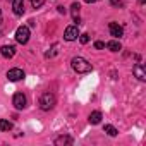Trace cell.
<instances>
[{"label": "cell", "instance_id": "6da1fadb", "mask_svg": "<svg viewBox=\"0 0 146 146\" xmlns=\"http://www.w3.org/2000/svg\"><path fill=\"white\" fill-rule=\"evenodd\" d=\"M70 65H72V69H74L76 72H79V74H86V72L93 70V65L83 57H74L70 60Z\"/></svg>", "mask_w": 146, "mask_h": 146}, {"label": "cell", "instance_id": "7a4b0ae2", "mask_svg": "<svg viewBox=\"0 0 146 146\" xmlns=\"http://www.w3.org/2000/svg\"><path fill=\"white\" fill-rule=\"evenodd\" d=\"M55 103H57V98H55V95L50 93V91H45V93L40 96V108H41V110H52V108L55 107Z\"/></svg>", "mask_w": 146, "mask_h": 146}, {"label": "cell", "instance_id": "3957f363", "mask_svg": "<svg viewBox=\"0 0 146 146\" xmlns=\"http://www.w3.org/2000/svg\"><path fill=\"white\" fill-rule=\"evenodd\" d=\"M16 40H17V43L26 45L29 41V28L28 26H19L17 31H16Z\"/></svg>", "mask_w": 146, "mask_h": 146}, {"label": "cell", "instance_id": "277c9868", "mask_svg": "<svg viewBox=\"0 0 146 146\" xmlns=\"http://www.w3.org/2000/svg\"><path fill=\"white\" fill-rule=\"evenodd\" d=\"M7 78H9V81H19V79L24 78V70L19 69V67H14L7 72Z\"/></svg>", "mask_w": 146, "mask_h": 146}, {"label": "cell", "instance_id": "5b68a950", "mask_svg": "<svg viewBox=\"0 0 146 146\" xmlns=\"http://www.w3.org/2000/svg\"><path fill=\"white\" fill-rule=\"evenodd\" d=\"M78 36H79L78 26H69V28L65 29V33H64V38H65L67 41H74V40H78Z\"/></svg>", "mask_w": 146, "mask_h": 146}, {"label": "cell", "instance_id": "8992f818", "mask_svg": "<svg viewBox=\"0 0 146 146\" xmlns=\"http://www.w3.org/2000/svg\"><path fill=\"white\" fill-rule=\"evenodd\" d=\"M12 105L17 108V110H23L26 107V96L23 93H16L14 98H12Z\"/></svg>", "mask_w": 146, "mask_h": 146}, {"label": "cell", "instance_id": "52a82bcc", "mask_svg": "<svg viewBox=\"0 0 146 146\" xmlns=\"http://www.w3.org/2000/svg\"><path fill=\"white\" fill-rule=\"evenodd\" d=\"M108 29H110V35H112L113 38H120V36L124 35V29H122V26H120L119 23H110V24H108Z\"/></svg>", "mask_w": 146, "mask_h": 146}, {"label": "cell", "instance_id": "ba28073f", "mask_svg": "<svg viewBox=\"0 0 146 146\" xmlns=\"http://www.w3.org/2000/svg\"><path fill=\"white\" fill-rule=\"evenodd\" d=\"M132 72H134V76L139 79V81H146V72H144V67L141 64H136L132 67Z\"/></svg>", "mask_w": 146, "mask_h": 146}, {"label": "cell", "instance_id": "9c48e42d", "mask_svg": "<svg viewBox=\"0 0 146 146\" xmlns=\"http://www.w3.org/2000/svg\"><path fill=\"white\" fill-rule=\"evenodd\" d=\"M0 53H2V57H5V58H12L16 55V48L12 45H4L0 48Z\"/></svg>", "mask_w": 146, "mask_h": 146}, {"label": "cell", "instance_id": "30bf717a", "mask_svg": "<svg viewBox=\"0 0 146 146\" xmlns=\"http://www.w3.org/2000/svg\"><path fill=\"white\" fill-rule=\"evenodd\" d=\"M12 9L16 16H23L24 14V0H12Z\"/></svg>", "mask_w": 146, "mask_h": 146}, {"label": "cell", "instance_id": "8fae6325", "mask_svg": "<svg viewBox=\"0 0 146 146\" xmlns=\"http://www.w3.org/2000/svg\"><path fill=\"white\" fill-rule=\"evenodd\" d=\"M88 120H90V124H93V125L100 124V122H102V112H91Z\"/></svg>", "mask_w": 146, "mask_h": 146}, {"label": "cell", "instance_id": "7c38bea8", "mask_svg": "<svg viewBox=\"0 0 146 146\" xmlns=\"http://www.w3.org/2000/svg\"><path fill=\"white\" fill-rule=\"evenodd\" d=\"M79 9H81V5L79 4H72L70 5V14H72V17H74V21L79 24Z\"/></svg>", "mask_w": 146, "mask_h": 146}, {"label": "cell", "instance_id": "4fadbf2b", "mask_svg": "<svg viewBox=\"0 0 146 146\" xmlns=\"http://www.w3.org/2000/svg\"><path fill=\"white\" fill-rule=\"evenodd\" d=\"M107 48L112 50V52H119V50H120V43H119L117 40H112V41L107 43Z\"/></svg>", "mask_w": 146, "mask_h": 146}, {"label": "cell", "instance_id": "5bb4252c", "mask_svg": "<svg viewBox=\"0 0 146 146\" xmlns=\"http://www.w3.org/2000/svg\"><path fill=\"white\" fill-rule=\"evenodd\" d=\"M55 144H72V137L69 136H60L55 139Z\"/></svg>", "mask_w": 146, "mask_h": 146}, {"label": "cell", "instance_id": "9a60e30c", "mask_svg": "<svg viewBox=\"0 0 146 146\" xmlns=\"http://www.w3.org/2000/svg\"><path fill=\"white\" fill-rule=\"evenodd\" d=\"M12 129V122L5 120V119H0V131H11Z\"/></svg>", "mask_w": 146, "mask_h": 146}, {"label": "cell", "instance_id": "2e32d148", "mask_svg": "<svg viewBox=\"0 0 146 146\" xmlns=\"http://www.w3.org/2000/svg\"><path fill=\"white\" fill-rule=\"evenodd\" d=\"M105 132H107L108 136H117V129H115L113 125H105Z\"/></svg>", "mask_w": 146, "mask_h": 146}, {"label": "cell", "instance_id": "e0dca14e", "mask_svg": "<svg viewBox=\"0 0 146 146\" xmlns=\"http://www.w3.org/2000/svg\"><path fill=\"white\" fill-rule=\"evenodd\" d=\"M31 4H33V7H35V9H40V7L45 4V0H31Z\"/></svg>", "mask_w": 146, "mask_h": 146}, {"label": "cell", "instance_id": "ac0fdd59", "mask_svg": "<svg viewBox=\"0 0 146 146\" xmlns=\"http://www.w3.org/2000/svg\"><path fill=\"white\" fill-rule=\"evenodd\" d=\"M79 40H81V43H88L90 41V35H79Z\"/></svg>", "mask_w": 146, "mask_h": 146}, {"label": "cell", "instance_id": "d6986e66", "mask_svg": "<svg viewBox=\"0 0 146 146\" xmlns=\"http://www.w3.org/2000/svg\"><path fill=\"white\" fill-rule=\"evenodd\" d=\"M110 4L113 7H122V0H110Z\"/></svg>", "mask_w": 146, "mask_h": 146}, {"label": "cell", "instance_id": "ffe728a7", "mask_svg": "<svg viewBox=\"0 0 146 146\" xmlns=\"http://www.w3.org/2000/svg\"><path fill=\"white\" fill-rule=\"evenodd\" d=\"M95 48H96V50H102V48H105V43H103V41H96V43H95Z\"/></svg>", "mask_w": 146, "mask_h": 146}, {"label": "cell", "instance_id": "44dd1931", "mask_svg": "<svg viewBox=\"0 0 146 146\" xmlns=\"http://www.w3.org/2000/svg\"><path fill=\"white\" fill-rule=\"evenodd\" d=\"M86 4H93V2H96V0H84Z\"/></svg>", "mask_w": 146, "mask_h": 146}, {"label": "cell", "instance_id": "7402d4cb", "mask_svg": "<svg viewBox=\"0 0 146 146\" xmlns=\"http://www.w3.org/2000/svg\"><path fill=\"white\" fill-rule=\"evenodd\" d=\"M0 23H2V11H0Z\"/></svg>", "mask_w": 146, "mask_h": 146}, {"label": "cell", "instance_id": "603a6c76", "mask_svg": "<svg viewBox=\"0 0 146 146\" xmlns=\"http://www.w3.org/2000/svg\"><path fill=\"white\" fill-rule=\"evenodd\" d=\"M144 2H146V0H139V4H144Z\"/></svg>", "mask_w": 146, "mask_h": 146}, {"label": "cell", "instance_id": "cb8c5ba5", "mask_svg": "<svg viewBox=\"0 0 146 146\" xmlns=\"http://www.w3.org/2000/svg\"><path fill=\"white\" fill-rule=\"evenodd\" d=\"M11 2H12V0H11Z\"/></svg>", "mask_w": 146, "mask_h": 146}]
</instances>
